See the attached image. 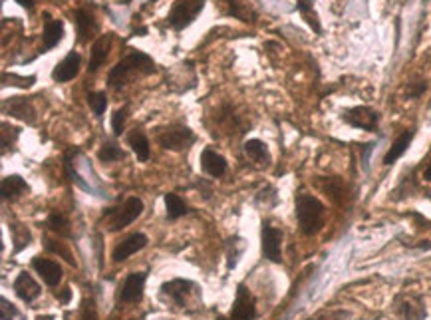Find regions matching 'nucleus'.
<instances>
[{
	"instance_id": "nucleus-1",
	"label": "nucleus",
	"mask_w": 431,
	"mask_h": 320,
	"mask_svg": "<svg viewBox=\"0 0 431 320\" xmlns=\"http://www.w3.org/2000/svg\"><path fill=\"white\" fill-rule=\"evenodd\" d=\"M156 70L157 68L153 58H149L147 54H143L139 50H132L125 58H121L110 70V74H108V86L114 88V90H119V88L132 84L136 78L153 74Z\"/></svg>"
},
{
	"instance_id": "nucleus-2",
	"label": "nucleus",
	"mask_w": 431,
	"mask_h": 320,
	"mask_svg": "<svg viewBox=\"0 0 431 320\" xmlns=\"http://www.w3.org/2000/svg\"><path fill=\"white\" fill-rule=\"evenodd\" d=\"M294 205H296V219H298L300 231L308 237L316 235L324 225L326 209H324L322 201L316 199L314 195H308V193H298L294 199Z\"/></svg>"
},
{
	"instance_id": "nucleus-3",
	"label": "nucleus",
	"mask_w": 431,
	"mask_h": 320,
	"mask_svg": "<svg viewBox=\"0 0 431 320\" xmlns=\"http://www.w3.org/2000/svg\"><path fill=\"white\" fill-rule=\"evenodd\" d=\"M145 205L139 197H127L119 207H112L108 211H103L101 219L108 221V229L112 233H118L121 229H125L127 225H132L143 213Z\"/></svg>"
},
{
	"instance_id": "nucleus-4",
	"label": "nucleus",
	"mask_w": 431,
	"mask_h": 320,
	"mask_svg": "<svg viewBox=\"0 0 431 320\" xmlns=\"http://www.w3.org/2000/svg\"><path fill=\"white\" fill-rule=\"evenodd\" d=\"M156 140L163 149L183 151V149L191 147L195 143L197 138L189 125H185V123H171V125H165V127H157Z\"/></svg>"
},
{
	"instance_id": "nucleus-5",
	"label": "nucleus",
	"mask_w": 431,
	"mask_h": 320,
	"mask_svg": "<svg viewBox=\"0 0 431 320\" xmlns=\"http://www.w3.org/2000/svg\"><path fill=\"white\" fill-rule=\"evenodd\" d=\"M159 297L165 300L167 304H173L175 308H187L189 300L193 297H199V286L189 279H173L161 284Z\"/></svg>"
},
{
	"instance_id": "nucleus-6",
	"label": "nucleus",
	"mask_w": 431,
	"mask_h": 320,
	"mask_svg": "<svg viewBox=\"0 0 431 320\" xmlns=\"http://www.w3.org/2000/svg\"><path fill=\"white\" fill-rule=\"evenodd\" d=\"M203 8H205V0H175L167 14V22L173 30L181 32L197 21Z\"/></svg>"
},
{
	"instance_id": "nucleus-7",
	"label": "nucleus",
	"mask_w": 431,
	"mask_h": 320,
	"mask_svg": "<svg viewBox=\"0 0 431 320\" xmlns=\"http://www.w3.org/2000/svg\"><path fill=\"white\" fill-rule=\"evenodd\" d=\"M393 310L399 320H426L428 308L419 295L402 293L393 300Z\"/></svg>"
},
{
	"instance_id": "nucleus-8",
	"label": "nucleus",
	"mask_w": 431,
	"mask_h": 320,
	"mask_svg": "<svg viewBox=\"0 0 431 320\" xmlns=\"http://www.w3.org/2000/svg\"><path fill=\"white\" fill-rule=\"evenodd\" d=\"M260 251L262 257L271 262H282V231L271 223H262L260 229Z\"/></svg>"
},
{
	"instance_id": "nucleus-9",
	"label": "nucleus",
	"mask_w": 431,
	"mask_h": 320,
	"mask_svg": "<svg viewBox=\"0 0 431 320\" xmlns=\"http://www.w3.org/2000/svg\"><path fill=\"white\" fill-rule=\"evenodd\" d=\"M342 120L352 127H358V130L375 132L378 123H380V114L368 106H356V108H350L342 114Z\"/></svg>"
},
{
	"instance_id": "nucleus-10",
	"label": "nucleus",
	"mask_w": 431,
	"mask_h": 320,
	"mask_svg": "<svg viewBox=\"0 0 431 320\" xmlns=\"http://www.w3.org/2000/svg\"><path fill=\"white\" fill-rule=\"evenodd\" d=\"M145 280H147V273L139 271V273H130L118 293V302L119 304H132V302H139L143 299L145 293Z\"/></svg>"
},
{
	"instance_id": "nucleus-11",
	"label": "nucleus",
	"mask_w": 431,
	"mask_h": 320,
	"mask_svg": "<svg viewBox=\"0 0 431 320\" xmlns=\"http://www.w3.org/2000/svg\"><path fill=\"white\" fill-rule=\"evenodd\" d=\"M256 319V300L253 293L245 286H236V297L231 308V320H255Z\"/></svg>"
},
{
	"instance_id": "nucleus-12",
	"label": "nucleus",
	"mask_w": 431,
	"mask_h": 320,
	"mask_svg": "<svg viewBox=\"0 0 431 320\" xmlns=\"http://www.w3.org/2000/svg\"><path fill=\"white\" fill-rule=\"evenodd\" d=\"M147 243H149L147 235H143V233H134V235L125 237L121 243H118V245L114 247V251H112V260H114V262H123L125 259H130L132 255H136L138 251L145 249Z\"/></svg>"
},
{
	"instance_id": "nucleus-13",
	"label": "nucleus",
	"mask_w": 431,
	"mask_h": 320,
	"mask_svg": "<svg viewBox=\"0 0 431 320\" xmlns=\"http://www.w3.org/2000/svg\"><path fill=\"white\" fill-rule=\"evenodd\" d=\"M79 66H82V56L78 52H70L64 60L54 66L52 70V80L58 84H66V82L74 80L79 74Z\"/></svg>"
},
{
	"instance_id": "nucleus-14",
	"label": "nucleus",
	"mask_w": 431,
	"mask_h": 320,
	"mask_svg": "<svg viewBox=\"0 0 431 320\" xmlns=\"http://www.w3.org/2000/svg\"><path fill=\"white\" fill-rule=\"evenodd\" d=\"M32 269L40 275V279L44 280L48 286H58L62 282V267H60L56 260L44 259V257H34L32 259Z\"/></svg>"
},
{
	"instance_id": "nucleus-15",
	"label": "nucleus",
	"mask_w": 431,
	"mask_h": 320,
	"mask_svg": "<svg viewBox=\"0 0 431 320\" xmlns=\"http://www.w3.org/2000/svg\"><path fill=\"white\" fill-rule=\"evenodd\" d=\"M12 288H14L16 297H19L22 302H26V304H30L32 300L38 299L40 293H42L38 282L34 280V277H32L30 273H26V271H22L19 277H16L14 284H12Z\"/></svg>"
},
{
	"instance_id": "nucleus-16",
	"label": "nucleus",
	"mask_w": 431,
	"mask_h": 320,
	"mask_svg": "<svg viewBox=\"0 0 431 320\" xmlns=\"http://www.w3.org/2000/svg\"><path fill=\"white\" fill-rule=\"evenodd\" d=\"M74 22H76L79 44H88L90 38L98 32V22L94 19V14L86 8H78L74 12Z\"/></svg>"
},
{
	"instance_id": "nucleus-17",
	"label": "nucleus",
	"mask_w": 431,
	"mask_h": 320,
	"mask_svg": "<svg viewBox=\"0 0 431 320\" xmlns=\"http://www.w3.org/2000/svg\"><path fill=\"white\" fill-rule=\"evenodd\" d=\"M201 169L211 177H221L227 171V160L213 147H205L201 153Z\"/></svg>"
},
{
	"instance_id": "nucleus-18",
	"label": "nucleus",
	"mask_w": 431,
	"mask_h": 320,
	"mask_svg": "<svg viewBox=\"0 0 431 320\" xmlns=\"http://www.w3.org/2000/svg\"><path fill=\"white\" fill-rule=\"evenodd\" d=\"M62 38H64V22L46 16L42 30V52H50L52 48H56Z\"/></svg>"
},
{
	"instance_id": "nucleus-19",
	"label": "nucleus",
	"mask_w": 431,
	"mask_h": 320,
	"mask_svg": "<svg viewBox=\"0 0 431 320\" xmlns=\"http://www.w3.org/2000/svg\"><path fill=\"white\" fill-rule=\"evenodd\" d=\"M110 46H112V34H103V36H99L98 40L92 44V50H90V66H88V72H90V74L98 72L99 66L106 62L108 54H110Z\"/></svg>"
},
{
	"instance_id": "nucleus-20",
	"label": "nucleus",
	"mask_w": 431,
	"mask_h": 320,
	"mask_svg": "<svg viewBox=\"0 0 431 320\" xmlns=\"http://www.w3.org/2000/svg\"><path fill=\"white\" fill-rule=\"evenodd\" d=\"M2 199L4 201H16L22 195H26L30 191L28 183L20 175H6L2 180Z\"/></svg>"
},
{
	"instance_id": "nucleus-21",
	"label": "nucleus",
	"mask_w": 431,
	"mask_h": 320,
	"mask_svg": "<svg viewBox=\"0 0 431 320\" xmlns=\"http://www.w3.org/2000/svg\"><path fill=\"white\" fill-rule=\"evenodd\" d=\"M2 108H4V112H10V116H14V118H19L22 121H28V123L36 121L34 108L30 106V101H26L24 98H14V100L10 101H4Z\"/></svg>"
},
{
	"instance_id": "nucleus-22",
	"label": "nucleus",
	"mask_w": 431,
	"mask_h": 320,
	"mask_svg": "<svg viewBox=\"0 0 431 320\" xmlns=\"http://www.w3.org/2000/svg\"><path fill=\"white\" fill-rule=\"evenodd\" d=\"M413 138H415V130H406L404 134H399V138L393 141L392 147L388 149V153L384 158V165H392V163L399 160L408 151V147L412 145Z\"/></svg>"
},
{
	"instance_id": "nucleus-23",
	"label": "nucleus",
	"mask_w": 431,
	"mask_h": 320,
	"mask_svg": "<svg viewBox=\"0 0 431 320\" xmlns=\"http://www.w3.org/2000/svg\"><path fill=\"white\" fill-rule=\"evenodd\" d=\"M127 145L132 147V151L136 153V158L141 163L149 161V156H151V147H149V140L147 136L141 132V130H134L127 134Z\"/></svg>"
},
{
	"instance_id": "nucleus-24",
	"label": "nucleus",
	"mask_w": 431,
	"mask_h": 320,
	"mask_svg": "<svg viewBox=\"0 0 431 320\" xmlns=\"http://www.w3.org/2000/svg\"><path fill=\"white\" fill-rule=\"evenodd\" d=\"M245 153L247 158L256 163V165H269L271 163V151L267 147V143L260 140L245 141Z\"/></svg>"
},
{
	"instance_id": "nucleus-25",
	"label": "nucleus",
	"mask_w": 431,
	"mask_h": 320,
	"mask_svg": "<svg viewBox=\"0 0 431 320\" xmlns=\"http://www.w3.org/2000/svg\"><path fill=\"white\" fill-rule=\"evenodd\" d=\"M8 229H10V239H12V245H14V255H19L20 251H24L32 243V233L22 223H10Z\"/></svg>"
},
{
	"instance_id": "nucleus-26",
	"label": "nucleus",
	"mask_w": 431,
	"mask_h": 320,
	"mask_svg": "<svg viewBox=\"0 0 431 320\" xmlns=\"http://www.w3.org/2000/svg\"><path fill=\"white\" fill-rule=\"evenodd\" d=\"M247 249V241L243 237H231L227 243V271H233L236 267L238 259L245 255Z\"/></svg>"
},
{
	"instance_id": "nucleus-27",
	"label": "nucleus",
	"mask_w": 431,
	"mask_h": 320,
	"mask_svg": "<svg viewBox=\"0 0 431 320\" xmlns=\"http://www.w3.org/2000/svg\"><path fill=\"white\" fill-rule=\"evenodd\" d=\"M296 8L298 12L302 14V19L310 24L316 34H322V26H320V21H318V14L314 10V0H296Z\"/></svg>"
},
{
	"instance_id": "nucleus-28",
	"label": "nucleus",
	"mask_w": 431,
	"mask_h": 320,
	"mask_svg": "<svg viewBox=\"0 0 431 320\" xmlns=\"http://www.w3.org/2000/svg\"><path fill=\"white\" fill-rule=\"evenodd\" d=\"M165 209H167V219L169 221H175L189 213L185 201L181 199L177 193H167L165 195Z\"/></svg>"
},
{
	"instance_id": "nucleus-29",
	"label": "nucleus",
	"mask_w": 431,
	"mask_h": 320,
	"mask_svg": "<svg viewBox=\"0 0 431 320\" xmlns=\"http://www.w3.org/2000/svg\"><path fill=\"white\" fill-rule=\"evenodd\" d=\"M229 12L243 22H256V12L251 8V4H247L245 0H229Z\"/></svg>"
},
{
	"instance_id": "nucleus-30",
	"label": "nucleus",
	"mask_w": 431,
	"mask_h": 320,
	"mask_svg": "<svg viewBox=\"0 0 431 320\" xmlns=\"http://www.w3.org/2000/svg\"><path fill=\"white\" fill-rule=\"evenodd\" d=\"M46 225H48V229L54 231L58 237H68V235H70V221L66 219V215L60 213V211L50 213V215H48V221H46Z\"/></svg>"
},
{
	"instance_id": "nucleus-31",
	"label": "nucleus",
	"mask_w": 431,
	"mask_h": 320,
	"mask_svg": "<svg viewBox=\"0 0 431 320\" xmlns=\"http://www.w3.org/2000/svg\"><path fill=\"white\" fill-rule=\"evenodd\" d=\"M125 158V153H123V149L116 145L114 141H103V145L99 147L98 151V160L103 161V163H114V161H119Z\"/></svg>"
},
{
	"instance_id": "nucleus-32",
	"label": "nucleus",
	"mask_w": 431,
	"mask_h": 320,
	"mask_svg": "<svg viewBox=\"0 0 431 320\" xmlns=\"http://www.w3.org/2000/svg\"><path fill=\"white\" fill-rule=\"evenodd\" d=\"M86 101H88V106H90V110L94 112L96 118L103 116V112L108 108V96H106V92H90L86 96Z\"/></svg>"
},
{
	"instance_id": "nucleus-33",
	"label": "nucleus",
	"mask_w": 431,
	"mask_h": 320,
	"mask_svg": "<svg viewBox=\"0 0 431 320\" xmlns=\"http://www.w3.org/2000/svg\"><path fill=\"white\" fill-rule=\"evenodd\" d=\"M255 203L258 207H262V209H273L278 203V195H276V191L273 187H264V189H260L256 193Z\"/></svg>"
},
{
	"instance_id": "nucleus-34",
	"label": "nucleus",
	"mask_w": 431,
	"mask_h": 320,
	"mask_svg": "<svg viewBox=\"0 0 431 320\" xmlns=\"http://www.w3.org/2000/svg\"><path fill=\"white\" fill-rule=\"evenodd\" d=\"M44 241H46V249H48V251H52V253H58V255H62V257L68 260L70 264H74V267H76V259L72 257L70 249L62 245V241H52V239H44Z\"/></svg>"
},
{
	"instance_id": "nucleus-35",
	"label": "nucleus",
	"mask_w": 431,
	"mask_h": 320,
	"mask_svg": "<svg viewBox=\"0 0 431 320\" xmlns=\"http://www.w3.org/2000/svg\"><path fill=\"white\" fill-rule=\"evenodd\" d=\"M125 118H127V106H123V108H119V110L114 112V116H112V130H114V136H121V134H123Z\"/></svg>"
},
{
	"instance_id": "nucleus-36",
	"label": "nucleus",
	"mask_w": 431,
	"mask_h": 320,
	"mask_svg": "<svg viewBox=\"0 0 431 320\" xmlns=\"http://www.w3.org/2000/svg\"><path fill=\"white\" fill-rule=\"evenodd\" d=\"M20 317V312H19V308L10 302L8 299H0V319L2 320H14V319H19Z\"/></svg>"
},
{
	"instance_id": "nucleus-37",
	"label": "nucleus",
	"mask_w": 431,
	"mask_h": 320,
	"mask_svg": "<svg viewBox=\"0 0 431 320\" xmlns=\"http://www.w3.org/2000/svg\"><path fill=\"white\" fill-rule=\"evenodd\" d=\"M78 320H98V312H96V306H94V300L90 299L84 300V306L79 310V319Z\"/></svg>"
},
{
	"instance_id": "nucleus-38",
	"label": "nucleus",
	"mask_w": 431,
	"mask_h": 320,
	"mask_svg": "<svg viewBox=\"0 0 431 320\" xmlns=\"http://www.w3.org/2000/svg\"><path fill=\"white\" fill-rule=\"evenodd\" d=\"M428 90V84L426 82H412V84H408V90H406V94H408V98H412V100H415V98H419L423 92Z\"/></svg>"
},
{
	"instance_id": "nucleus-39",
	"label": "nucleus",
	"mask_w": 431,
	"mask_h": 320,
	"mask_svg": "<svg viewBox=\"0 0 431 320\" xmlns=\"http://www.w3.org/2000/svg\"><path fill=\"white\" fill-rule=\"evenodd\" d=\"M56 299H58L60 304H68L70 302V299H72V291L66 286V288H62L60 293H56Z\"/></svg>"
},
{
	"instance_id": "nucleus-40",
	"label": "nucleus",
	"mask_w": 431,
	"mask_h": 320,
	"mask_svg": "<svg viewBox=\"0 0 431 320\" xmlns=\"http://www.w3.org/2000/svg\"><path fill=\"white\" fill-rule=\"evenodd\" d=\"M14 2H19L22 8H26V10H32L34 8V2L32 0H14Z\"/></svg>"
},
{
	"instance_id": "nucleus-41",
	"label": "nucleus",
	"mask_w": 431,
	"mask_h": 320,
	"mask_svg": "<svg viewBox=\"0 0 431 320\" xmlns=\"http://www.w3.org/2000/svg\"><path fill=\"white\" fill-rule=\"evenodd\" d=\"M423 177H426L428 181H431V163L428 165V167H426V171H423Z\"/></svg>"
},
{
	"instance_id": "nucleus-42",
	"label": "nucleus",
	"mask_w": 431,
	"mask_h": 320,
	"mask_svg": "<svg viewBox=\"0 0 431 320\" xmlns=\"http://www.w3.org/2000/svg\"><path fill=\"white\" fill-rule=\"evenodd\" d=\"M36 320H52V317H36Z\"/></svg>"
},
{
	"instance_id": "nucleus-43",
	"label": "nucleus",
	"mask_w": 431,
	"mask_h": 320,
	"mask_svg": "<svg viewBox=\"0 0 431 320\" xmlns=\"http://www.w3.org/2000/svg\"><path fill=\"white\" fill-rule=\"evenodd\" d=\"M215 320H227V319H225V317H217Z\"/></svg>"
},
{
	"instance_id": "nucleus-44",
	"label": "nucleus",
	"mask_w": 431,
	"mask_h": 320,
	"mask_svg": "<svg viewBox=\"0 0 431 320\" xmlns=\"http://www.w3.org/2000/svg\"><path fill=\"white\" fill-rule=\"evenodd\" d=\"M318 320H322V319H318Z\"/></svg>"
},
{
	"instance_id": "nucleus-45",
	"label": "nucleus",
	"mask_w": 431,
	"mask_h": 320,
	"mask_svg": "<svg viewBox=\"0 0 431 320\" xmlns=\"http://www.w3.org/2000/svg\"><path fill=\"white\" fill-rule=\"evenodd\" d=\"M136 320H138V319H136Z\"/></svg>"
}]
</instances>
